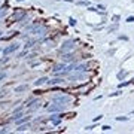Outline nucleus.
<instances>
[{
    "mask_svg": "<svg viewBox=\"0 0 134 134\" xmlns=\"http://www.w3.org/2000/svg\"><path fill=\"white\" fill-rule=\"evenodd\" d=\"M52 101L55 103H61V104H70L73 101V97L69 95V94H57L52 97Z\"/></svg>",
    "mask_w": 134,
    "mask_h": 134,
    "instance_id": "1",
    "label": "nucleus"
},
{
    "mask_svg": "<svg viewBox=\"0 0 134 134\" xmlns=\"http://www.w3.org/2000/svg\"><path fill=\"white\" fill-rule=\"evenodd\" d=\"M75 48V40L73 39H67L61 43L60 46V52H70V51Z\"/></svg>",
    "mask_w": 134,
    "mask_h": 134,
    "instance_id": "2",
    "label": "nucleus"
},
{
    "mask_svg": "<svg viewBox=\"0 0 134 134\" xmlns=\"http://www.w3.org/2000/svg\"><path fill=\"white\" fill-rule=\"evenodd\" d=\"M85 78H86V73L79 72V70H75L73 75H69V81H70V82H78V81H82Z\"/></svg>",
    "mask_w": 134,
    "mask_h": 134,
    "instance_id": "3",
    "label": "nucleus"
},
{
    "mask_svg": "<svg viewBox=\"0 0 134 134\" xmlns=\"http://www.w3.org/2000/svg\"><path fill=\"white\" fill-rule=\"evenodd\" d=\"M46 109H48V112H51V113H61V112L64 110V104H61V103H55V101H54V104L46 106Z\"/></svg>",
    "mask_w": 134,
    "mask_h": 134,
    "instance_id": "4",
    "label": "nucleus"
},
{
    "mask_svg": "<svg viewBox=\"0 0 134 134\" xmlns=\"http://www.w3.org/2000/svg\"><path fill=\"white\" fill-rule=\"evenodd\" d=\"M18 48H19V43H17V42H14V43H11V45H8L5 49L2 51L3 52V55H11L12 52H15V51H18Z\"/></svg>",
    "mask_w": 134,
    "mask_h": 134,
    "instance_id": "5",
    "label": "nucleus"
},
{
    "mask_svg": "<svg viewBox=\"0 0 134 134\" xmlns=\"http://www.w3.org/2000/svg\"><path fill=\"white\" fill-rule=\"evenodd\" d=\"M61 118H63V115H61V113H54V115H51V116H49V121L54 124V127H57V125H60Z\"/></svg>",
    "mask_w": 134,
    "mask_h": 134,
    "instance_id": "6",
    "label": "nucleus"
},
{
    "mask_svg": "<svg viewBox=\"0 0 134 134\" xmlns=\"http://www.w3.org/2000/svg\"><path fill=\"white\" fill-rule=\"evenodd\" d=\"M61 60H63V63H70V61L75 60V54H72V52H63Z\"/></svg>",
    "mask_w": 134,
    "mask_h": 134,
    "instance_id": "7",
    "label": "nucleus"
},
{
    "mask_svg": "<svg viewBox=\"0 0 134 134\" xmlns=\"http://www.w3.org/2000/svg\"><path fill=\"white\" fill-rule=\"evenodd\" d=\"M27 18V12H24V11H18L15 12V15H14V21H22V19H25Z\"/></svg>",
    "mask_w": 134,
    "mask_h": 134,
    "instance_id": "8",
    "label": "nucleus"
},
{
    "mask_svg": "<svg viewBox=\"0 0 134 134\" xmlns=\"http://www.w3.org/2000/svg\"><path fill=\"white\" fill-rule=\"evenodd\" d=\"M30 127H31L30 121H28V122H24V124H19V125H17V133L25 131V130H27V128H30Z\"/></svg>",
    "mask_w": 134,
    "mask_h": 134,
    "instance_id": "9",
    "label": "nucleus"
},
{
    "mask_svg": "<svg viewBox=\"0 0 134 134\" xmlns=\"http://www.w3.org/2000/svg\"><path fill=\"white\" fill-rule=\"evenodd\" d=\"M66 69V63H60V64H54L52 66V73H57V72H63Z\"/></svg>",
    "mask_w": 134,
    "mask_h": 134,
    "instance_id": "10",
    "label": "nucleus"
},
{
    "mask_svg": "<svg viewBox=\"0 0 134 134\" xmlns=\"http://www.w3.org/2000/svg\"><path fill=\"white\" fill-rule=\"evenodd\" d=\"M48 82V78L46 76H42V78H39L37 81H34V86H40V85L46 84Z\"/></svg>",
    "mask_w": 134,
    "mask_h": 134,
    "instance_id": "11",
    "label": "nucleus"
},
{
    "mask_svg": "<svg viewBox=\"0 0 134 134\" xmlns=\"http://www.w3.org/2000/svg\"><path fill=\"white\" fill-rule=\"evenodd\" d=\"M61 82H63V79H61V78H52L51 81L48 79V82H46V84L54 86V85H58V84H61Z\"/></svg>",
    "mask_w": 134,
    "mask_h": 134,
    "instance_id": "12",
    "label": "nucleus"
},
{
    "mask_svg": "<svg viewBox=\"0 0 134 134\" xmlns=\"http://www.w3.org/2000/svg\"><path fill=\"white\" fill-rule=\"evenodd\" d=\"M40 106H42V103H40V100H39L37 103H34L33 106H30V107H28V113H30V112H36Z\"/></svg>",
    "mask_w": 134,
    "mask_h": 134,
    "instance_id": "13",
    "label": "nucleus"
},
{
    "mask_svg": "<svg viewBox=\"0 0 134 134\" xmlns=\"http://www.w3.org/2000/svg\"><path fill=\"white\" fill-rule=\"evenodd\" d=\"M36 42H37L36 39H30V40H27V42H25V45H24V48H25V49H30L31 46H34V43H36Z\"/></svg>",
    "mask_w": 134,
    "mask_h": 134,
    "instance_id": "14",
    "label": "nucleus"
},
{
    "mask_svg": "<svg viewBox=\"0 0 134 134\" xmlns=\"http://www.w3.org/2000/svg\"><path fill=\"white\" fill-rule=\"evenodd\" d=\"M8 12V3H5L3 6H0V18H3Z\"/></svg>",
    "mask_w": 134,
    "mask_h": 134,
    "instance_id": "15",
    "label": "nucleus"
},
{
    "mask_svg": "<svg viewBox=\"0 0 134 134\" xmlns=\"http://www.w3.org/2000/svg\"><path fill=\"white\" fill-rule=\"evenodd\" d=\"M27 89H28V85H19V86L15 88V92H24Z\"/></svg>",
    "mask_w": 134,
    "mask_h": 134,
    "instance_id": "16",
    "label": "nucleus"
},
{
    "mask_svg": "<svg viewBox=\"0 0 134 134\" xmlns=\"http://www.w3.org/2000/svg\"><path fill=\"white\" fill-rule=\"evenodd\" d=\"M37 101H39V98H36V97H33V98H28V100H27V103H25V106H27V107H30V106H33L34 103H37Z\"/></svg>",
    "mask_w": 134,
    "mask_h": 134,
    "instance_id": "17",
    "label": "nucleus"
},
{
    "mask_svg": "<svg viewBox=\"0 0 134 134\" xmlns=\"http://www.w3.org/2000/svg\"><path fill=\"white\" fill-rule=\"evenodd\" d=\"M30 121V116H22V118H19L18 121H15L17 122V125H19V124H24V122H28Z\"/></svg>",
    "mask_w": 134,
    "mask_h": 134,
    "instance_id": "18",
    "label": "nucleus"
},
{
    "mask_svg": "<svg viewBox=\"0 0 134 134\" xmlns=\"http://www.w3.org/2000/svg\"><path fill=\"white\" fill-rule=\"evenodd\" d=\"M27 54H28V49H25V48H24V49L21 51V52H19V54H18L17 57H18V58H22V57H25V55H27Z\"/></svg>",
    "mask_w": 134,
    "mask_h": 134,
    "instance_id": "19",
    "label": "nucleus"
},
{
    "mask_svg": "<svg viewBox=\"0 0 134 134\" xmlns=\"http://www.w3.org/2000/svg\"><path fill=\"white\" fill-rule=\"evenodd\" d=\"M69 24H70L72 27H75V25H76V19H75V18H69Z\"/></svg>",
    "mask_w": 134,
    "mask_h": 134,
    "instance_id": "20",
    "label": "nucleus"
},
{
    "mask_svg": "<svg viewBox=\"0 0 134 134\" xmlns=\"http://www.w3.org/2000/svg\"><path fill=\"white\" fill-rule=\"evenodd\" d=\"M124 76H127V72H124V70H122V72H119V73H118V79H122Z\"/></svg>",
    "mask_w": 134,
    "mask_h": 134,
    "instance_id": "21",
    "label": "nucleus"
},
{
    "mask_svg": "<svg viewBox=\"0 0 134 134\" xmlns=\"http://www.w3.org/2000/svg\"><path fill=\"white\" fill-rule=\"evenodd\" d=\"M78 5L79 6H88V2L86 0H81V2H78Z\"/></svg>",
    "mask_w": 134,
    "mask_h": 134,
    "instance_id": "22",
    "label": "nucleus"
},
{
    "mask_svg": "<svg viewBox=\"0 0 134 134\" xmlns=\"http://www.w3.org/2000/svg\"><path fill=\"white\" fill-rule=\"evenodd\" d=\"M6 94H8V91H6V89H2V91H0V98L6 97Z\"/></svg>",
    "mask_w": 134,
    "mask_h": 134,
    "instance_id": "23",
    "label": "nucleus"
},
{
    "mask_svg": "<svg viewBox=\"0 0 134 134\" xmlns=\"http://www.w3.org/2000/svg\"><path fill=\"white\" fill-rule=\"evenodd\" d=\"M95 128V124H92V125H88V127H85V130L86 131H89V130H94Z\"/></svg>",
    "mask_w": 134,
    "mask_h": 134,
    "instance_id": "24",
    "label": "nucleus"
},
{
    "mask_svg": "<svg viewBox=\"0 0 134 134\" xmlns=\"http://www.w3.org/2000/svg\"><path fill=\"white\" fill-rule=\"evenodd\" d=\"M22 109H24V106H18V107H15V109H14V113H15V112H21Z\"/></svg>",
    "mask_w": 134,
    "mask_h": 134,
    "instance_id": "25",
    "label": "nucleus"
},
{
    "mask_svg": "<svg viewBox=\"0 0 134 134\" xmlns=\"http://www.w3.org/2000/svg\"><path fill=\"white\" fill-rule=\"evenodd\" d=\"M115 30H118V24L115 22V25H112L110 28H109V31H115Z\"/></svg>",
    "mask_w": 134,
    "mask_h": 134,
    "instance_id": "26",
    "label": "nucleus"
},
{
    "mask_svg": "<svg viewBox=\"0 0 134 134\" xmlns=\"http://www.w3.org/2000/svg\"><path fill=\"white\" fill-rule=\"evenodd\" d=\"M128 119V116H118L116 118V121H127Z\"/></svg>",
    "mask_w": 134,
    "mask_h": 134,
    "instance_id": "27",
    "label": "nucleus"
},
{
    "mask_svg": "<svg viewBox=\"0 0 134 134\" xmlns=\"http://www.w3.org/2000/svg\"><path fill=\"white\" fill-rule=\"evenodd\" d=\"M5 78H6V73L5 72H0V81H3Z\"/></svg>",
    "mask_w": 134,
    "mask_h": 134,
    "instance_id": "28",
    "label": "nucleus"
},
{
    "mask_svg": "<svg viewBox=\"0 0 134 134\" xmlns=\"http://www.w3.org/2000/svg\"><path fill=\"white\" fill-rule=\"evenodd\" d=\"M101 118H103V115H97V116L94 118V122H97V121H100Z\"/></svg>",
    "mask_w": 134,
    "mask_h": 134,
    "instance_id": "29",
    "label": "nucleus"
},
{
    "mask_svg": "<svg viewBox=\"0 0 134 134\" xmlns=\"http://www.w3.org/2000/svg\"><path fill=\"white\" fill-rule=\"evenodd\" d=\"M101 128H103V130H104V131H109V130H110V127H109V125H103V127H101Z\"/></svg>",
    "mask_w": 134,
    "mask_h": 134,
    "instance_id": "30",
    "label": "nucleus"
},
{
    "mask_svg": "<svg viewBox=\"0 0 134 134\" xmlns=\"http://www.w3.org/2000/svg\"><path fill=\"white\" fill-rule=\"evenodd\" d=\"M127 22H134V17H128L127 18Z\"/></svg>",
    "mask_w": 134,
    "mask_h": 134,
    "instance_id": "31",
    "label": "nucleus"
},
{
    "mask_svg": "<svg viewBox=\"0 0 134 134\" xmlns=\"http://www.w3.org/2000/svg\"><path fill=\"white\" fill-rule=\"evenodd\" d=\"M112 19H113V22H118V21H119V15H115Z\"/></svg>",
    "mask_w": 134,
    "mask_h": 134,
    "instance_id": "32",
    "label": "nucleus"
},
{
    "mask_svg": "<svg viewBox=\"0 0 134 134\" xmlns=\"http://www.w3.org/2000/svg\"><path fill=\"white\" fill-rule=\"evenodd\" d=\"M0 133H2V134H5V133H8V128H3V130H0Z\"/></svg>",
    "mask_w": 134,
    "mask_h": 134,
    "instance_id": "33",
    "label": "nucleus"
},
{
    "mask_svg": "<svg viewBox=\"0 0 134 134\" xmlns=\"http://www.w3.org/2000/svg\"><path fill=\"white\" fill-rule=\"evenodd\" d=\"M98 9H101V11H106V8H104L103 5H98Z\"/></svg>",
    "mask_w": 134,
    "mask_h": 134,
    "instance_id": "34",
    "label": "nucleus"
},
{
    "mask_svg": "<svg viewBox=\"0 0 134 134\" xmlns=\"http://www.w3.org/2000/svg\"><path fill=\"white\" fill-rule=\"evenodd\" d=\"M2 36H3V34H2V31H0V37H2Z\"/></svg>",
    "mask_w": 134,
    "mask_h": 134,
    "instance_id": "35",
    "label": "nucleus"
},
{
    "mask_svg": "<svg viewBox=\"0 0 134 134\" xmlns=\"http://www.w3.org/2000/svg\"><path fill=\"white\" fill-rule=\"evenodd\" d=\"M66 2H72V0H66Z\"/></svg>",
    "mask_w": 134,
    "mask_h": 134,
    "instance_id": "36",
    "label": "nucleus"
},
{
    "mask_svg": "<svg viewBox=\"0 0 134 134\" xmlns=\"http://www.w3.org/2000/svg\"><path fill=\"white\" fill-rule=\"evenodd\" d=\"M17 2H22V0H17Z\"/></svg>",
    "mask_w": 134,
    "mask_h": 134,
    "instance_id": "37",
    "label": "nucleus"
},
{
    "mask_svg": "<svg viewBox=\"0 0 134 134\" xmlns=\"http://www.w3.org/2000/svg\"><path fill=\"white\" fill-rule=\"evenodd\" d=\"M0 51H3V49H2V48H0Z\"/></svg>",
    "mask_w": 134,
    "mask_h": 134,
    "instance_id": "38",
    "label": "nucleus"
}]
</instances>
